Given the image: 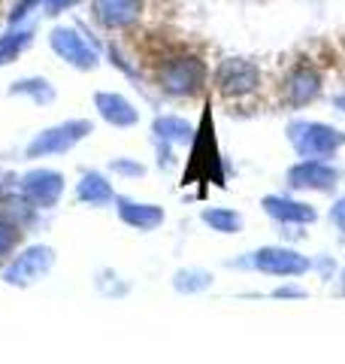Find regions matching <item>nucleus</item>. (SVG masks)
<instances>
[{
  "label": "nucleus",
  "mask_w": 345,
  "mask_h": 364,
  "mask_svg": "<svg viewBox=\"0 0 345 364\" xmlns=\"http://www.w3.org/2000/svg\"><path fill=\"white\" fill-rule=\"evenodd\" d=\"M155 134H158V140H164V143H191L194 128L185 119L164 116V119L155 122Z\"/></svg>",
  "instance_id": "16"
},
{
  "label": "nucleus",
  "mask_w": 345,
  "mask_h": 364,
  "mask_svg": "<svg viewBox=\"0 0 345 364\" xmlns=\"http://www.w3.org/2000/svg\"><path fill=\"white\" fill-rule=\"evenodd\" d=\"M330 219L336 222V225H339V231L345 234V198H339V200L330 207Z\"/></svg>",
  "instance_id": "23"
},
{
  "label": "nucleus",
  "mask_w": 345,
  "mask_h": 364,
  "mask_svg": "<svg viewBox=\"0 0 345 364\" xmlns=\"http://www.w3.org/2000/svg\"><path fill=\"white\" fill-rule=\"evenodd\" d=\"M203 64L197 58H176L160 70V88L170 95H191L203 85Z\"/></svg>",
  "instance_id": "7"
},
{
  "label": "nucleus",
  "mask_w": 345,
  "mask_h": 364,
  "mask_svg": "<svg viewBox=\"0 0 345 364\" xmlns=\"http://www.w3.org/2000/svg\"><path fill=\"white\" fill-rule=\"evenodd\" d=\"M115 207H119V219L136 228V231H155L158 225H164V207H158V203H136L131 198H115Z\"/></svg>",
  "instance_id": "10"
},
{
  "label": "nucleus",
  "mask_w": 345,
  "mask_h": 364,
  "mask_svg": "<svg viewBox=\"0 0 345 364\" xmlns=\"http://www.w3.org/2000/svg\"><path fill=\"white\" fill-rule=\"evenodd\" d=\"M285 95L294 107H303V104H309V100H315L321 95L318 70H312V67H297V70H291L285 79Z\"/></svg>",
  "instance_id": "11"
},
{
  "label": "nucleus",
  "mask_w": 345,
  "mask_h": 364,
  "mask_svg": "<svg viewBox=\"0 0 345 364\" xmlns=\"http://www.w3.org/2000/svg\"><path fill=\"white\" fill-rule=\"evenodd\" d=\"M45 82L43 79H37V82H18L16 91H31V95H40V100H49L52 97V88H43Z\"/></svg>",
  "instance_id": "21"
},
{
  "label": "nucleus",
  "mask_w": 345,
  "mask_h": 364,
  "mask_svg": "<svg viewBox=\"0 0 345 364\" xmlns=\"http://www.w3.org/2000/svg\"><path fill=\"white\" fill-rule=\"evenodd\" d=\"M18 237H21V231H18L16 225H9V222L0 219V258L13 252L16 243H18Z\"/></svg>",
  "instance_id": "19"
},
{
  "label": "nucleus",
  "mask_w": 345,
  "mask_h": 364,
  "mask_svg": "<svg viewBox=\"0 0 345 364\" xmlns=\"http://www.w3.org/2000/svg\"><path fill=\"white\" fill-rule=\"evenodd\" d=\"M339 167L321 158H303L288 170V186L297 191H333L339 186Z\"/></svg>",
  "instance_id": "3"
},
{
  "label": "nucleus",
  "mask_w": 345,
  "mask_h": 364,
  "mask_svg": "<svg viewBox=\"0 0 345 364\" xmlns=\"http://www.w3.org/2000/svg\"><path fill=\"white\" fill-rule=\"evenodd\" d=\"M76 195H79V200L82 203H91V207H103V203H109V200H115V191H112V186L106 179H103L100 173H85L82 179H79V186H76Z\"/></svg>",
  "instance_id": "13"
},
{
  "label": "nucleus",
  "mask_w": 345,
  "mask_h": 364,
  "mask_svg": "<svg viewBox=\"0 0 345 364\" xmlns=\"http://www.w3.org/2000/svg\"><path fill=\"white\" fill-rule=\"evenodd\" d=\"M55 49L61 52L67 61H73L76 67H94V55H91L76 37H70V33H55Z\"/></svg>",
  "instance_id": "17"
},
{
  "label": "nucleus",
  "mask_w": 345,
  "mask_h": 364,
  "mask_svg": "<svg viewBox=\"0 0 345 364\" xmlns=\"http://www.w3.org/2000/svg\"><path fill=\"white\" fill-rule=\"evenodd\" d=\"M234 264L270 273V277H303V273L312 270V261L300 252H294V249H288V246H261L248 258L234 261Z\"/></svg>",
  "instance_id": "2"
},
{
  "label": "nucleus",
  "mask_w": 345,
  "mask_h": 364,
  "mask_svg": "<svg viewBox=\"0 0 345 364\" xmlns=\"http://www.w3.org/2000/svg\"><path fill=\"white\" fill-rule=\"evenodd\" d=\"M212 286V273L209 270H200V267H188V270H179L172 277V289L182 291V294H200Z\"/></svg>",
  "instance_id": "15"
},
{
  "label": "nucleus",
  "mask_w": 345,
  "mask_h": 364,
  "mask_svg": "<svg viewBox=\"0 0 345 364\" xmlns=\"http://www.w3.org/2000/svg\"><path fill=\"white\" fill-rule=\"evenodd\" d=\"M85 134H91V122H67L61 128H52L40 134L37 140L28 146V155L37 158V155H55V152H67L76 140H82Z\"/></svg>",
  "instance_id": "8"
},
{
  "label": "nucleus",
  "mask_w": 345,
  "mask_h": 364,
  "mask_svg": "<svg viewBox=\"0 0 345 364\" xmlns=\"http://www.w3.org/2000/svg\"><path fill=\"white\" fill-rule=\"evenodd\" d=\"M21 195H25L33 207L49 210L64 195V176L55 170H31L21 176Z\"/></svg>",
  "instance_id": "6"
},
{
  "label": "nucleus",
  "mask_w": 345,
  "mask_h": 364,
  "mask_svg": "<svg viewBox=\"0 0 345 364\" xmlns=\"http://www.w3.org/2000/svg\"><path fill=\"white\" fill-rule=\"evenodd\" d=\"M288 140H291L294 152L300 158H321V161H327V158H333L345 146V131L324 122L297 119L288 124Z\"/></svg>",
  "instance_id": "1"
},
{
  "label": "nucleus",
  "mask_w": 345,
  "mask_h": 364,
  "mask_svg": "<svg viewBox=\"0 0 345 364\" xmlns=\"http://www.w3.org/2000/svg\"><path fill=\"white\" fill-rule=\"evenodd\" d=\"M203 222L212 228L218 234H236L243 231V215L236 210H227V207H209L203 210Z\"/></svg>",
  "instance_id": "14"
},
{
  "label": "nucleus",
  "mask_w": 345,
  "mask_h": 364,
  "mask_svg": "<svg viewBox=\"0 0 345 364\" xmlns=\"http://www.w3.org/2000/svg\"><path fill=\"white\" fill-rule=\"evenodd\" d=\"M97 109H100L103 119L112 122V124H119V128L136 124V119H140V112H136L121 95H97Z\"/></svg>",
  "instance_id": "12"
},
{
  "label": "nucleus",
  "mask_w": 345,
  "mask_h": 364,
  "mask_svg": "<svg viewBox=\"0 0 345 364\" xmlns=\"http://www.w3.org/2000/svg\"><path fill=\"white\" fill-rule=\"evenodd\" d=\"M261 207H263V213L273 215V219L282 222V225H309V222L318 219L315 207H309V203H303V200H294V198H288V195H270V198H263Z\"/></svg>",
  "instance_id": "9"
},
{
  "label": "nucleus",
  "mask_w": 345,
  "mask_h": 364,
  "mask_svg": "<svg viewBox=\"0 0 345 364\" xmlns=\"http://www.w3.org/2000/svg\"><path fill=\"white\" fill-rule=\"evenodd\" d=\"M0 219L9 222V225H31L33 222V203L28 198H4L0 200Z\"/></svg>",
  "instance_id": "18"
},
{
  "label": "nucleus",
  "mask_w": 345,
  "mask_h": 364,
  "mask_svg": "<svg viewBox=\"0 0 345 364\" xmlns=\"http://www.w3.org/2000/svg\"><path fill=\"white\" fill-rule=\"evenodd\" d=\"M273 298H279V301H300V298H306V291L297 289V286H282V289L273 291Z\"/></svg>",
  "instance_id": "22"
},
{
  "label": "nucleus",
  "mask_w": 345,
  "mask_h": 364,
  "mask_svg": "<svg viewBox=\"0 0 345 364\" xmlns=\"http://www.w3.org/2000/svg\"><path fill=\"white\" fill-rule=\"evenodd\" d=\"M112 170H115V173H121V176H143V173H146V167H143V164H136V161H124V158H119V161H112Z\"/></svg>",
  "instance_id": "20"
},
{
  "label": "nucleus",
  "mask_w": 345,
  "mask_h": 364,
  "mask_svg": "<svg viewBox=\"0 0 345 364\" xmlns=\"http://www.w3.org/2000/svg\"><path fill=\"white\" fill-rule=\"evenodd\" d=\"M336 107L345 112V95H339V97H336Z\"/></svg>",
  "instance_id": "24"
},
{
  "label": "nucleus",
  "mask_w": 345,
  "mask_h": 364,
  "mask_svg": "<svg viewBox=\"0 0 345 364\" xmlns=\"http://www.w3.org/2000/svg\"><path fill=\"white\" fill-rule=\"evenodd\" d=\"M52 264H55V252L49 246H31L21 255H16L13 264L4 270V282H9V286H31V282L45 277Z\"/></svg>",
  "instance_id": "4"
},
{
  "label": "nucleus",
  "mask_w": 345,
  "mask_h": 364,
  "mask_svg": "<svg viewBox=\"0 0 345 364\" xmlns=\"http://www.w3.org/2000/svg\"><path fill=\"white\" fill-rule=\"evenodd\" d=\"M218 88L221 95L227 97H243V95H251L258 85H261V70L251 61H243V58H227L221 67H218Z\"/></svg>",
  "instance_id": "5"
}]
</instances>
